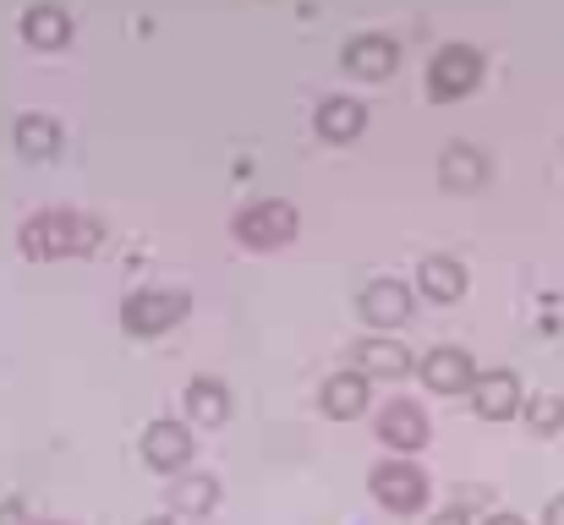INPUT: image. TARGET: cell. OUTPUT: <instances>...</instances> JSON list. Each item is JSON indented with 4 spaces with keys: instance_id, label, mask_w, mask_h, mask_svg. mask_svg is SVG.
<instances>
[{
    "instance_id": "6",
    "label": "cell",
    "mask_w": 564,
    "mask_h": 525,
    "mask_svg": "<svg viewBox=\"0 0 564 525\" xmlns=\"http://www.w3.org/2000/svg\"><path fill=\"white\" fill-rule=\"evenodd\" d=\"M554 525H564V504H560V510H554Z\"/></svg>"
},
{
    "instance_id": "1",
    "label": "cell",
    "mask_w": 564,
    "mask_h": 525,
    "mask_svg": "<svg viewBox=\"0 0 564 525\" xmlns=\"http://www.w3.org/2000/svg\"><path fill=\"white\" fill-rule=\"evenodd\" d=\"M378 493H383L394 510H411L422 488H416V477H411V471H378Z\"/></svg>"
},
{
    "instance_id": "3",
    "label": "cell",
    "mask_w": 564,
    "mask_h": 525,
    "mask_svg": "<svg viewBox=\"0 0 564 525\" xmlns=\"http://www.w3.org/2000/svg\"><path fill=\"white\" fill-rule=\"evenodd\" d=\"M383 433H389V438H394V444H422V422H416V416H411V411H394V416H389V427H383Z\"/></svg>"
},
{
    "instance_id": "5",
    "label": "cell",
    "mask_w": 564,
    "mask_h": 525,
    "mask_svg": "<svg viewBox=\"0 0 564 525\" xmlns=\"http://www.w3.org/2000/svg\"><path fill=\"white\" fill-rule=\"evenodd\" d=\"M482 405H488L494 416H499V411H510V389H505V383H488V394H482Z\"/></svg>"
},
{
    "instance_id": "2",
    "label": "cell",
    "mask_w": 564,
    "mask_h": 525,
    "mask_svg": "<svg viewBox=\"0 0 564 525\" xmlns=\"http://www.w3.org/2000/svg\"><path fill=\"white\" fill-rule=\"evenodd\" d=\"M149 455H154L160 466H176V460L187 455V438H182L176 427H154V438H149Z\"/></svg>"
},
{
    "instance_id": "7",
    "label": "cell",
    "mask_w": 564,
    "mask_h": 525,
    "mask_svg": "<svg viewBox=\"0 0 564 525\" xmlns=\"http://www.w3.org/2000/svg\"><path fill=\"white\" fill-rule=\"evenodd\" d=\"M438 525H460V521H438Z\"/></svg>"
},
{
    "instance_id": "8",
    "label": "cell",
    "mask_w": 564,
    "mask_h": 525,
    "mask_svg": "<svg viewBox=\"0 0 564 525\" xmlns=\"http://www.w3.org/2000/svg\"><path fill=\"white\" fill-rule=\"evenodd\" d=\"M494 525H516V521H494Z\"/></svg>"
},
{
    "instance_id": "4",
    "label": "cell",
    "mask_w": 564,
    "mask_h": 525,
    "mask_svg": "<svg viewBox=\"0 0 564 525\" xmlns=\"http://www.w3.org/2000/svg\"><path fill=\"white\" fill-rule=\"evenodd\" d=\"M329 405H335V411H357V383H335Z\"/></svg>"
}]
</instances>
